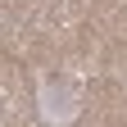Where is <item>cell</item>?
<instances>
[{"label": "cell", "instance_id": "obj_1", "mask_svg": "<svg viewBox=\"0 0 127 127\" xmlns=\"http://www.w3.org/2000/svg\"><path fill=\"white\" fill-rule=\"evenodd\" d=\"M36 109H41V118L45 123H55V127H64V123H73L77 118V86L73 82H59V77H41V86H36Z\"/></svg>", "mask_w": 127, "mask_h": 127}]
</instances>
